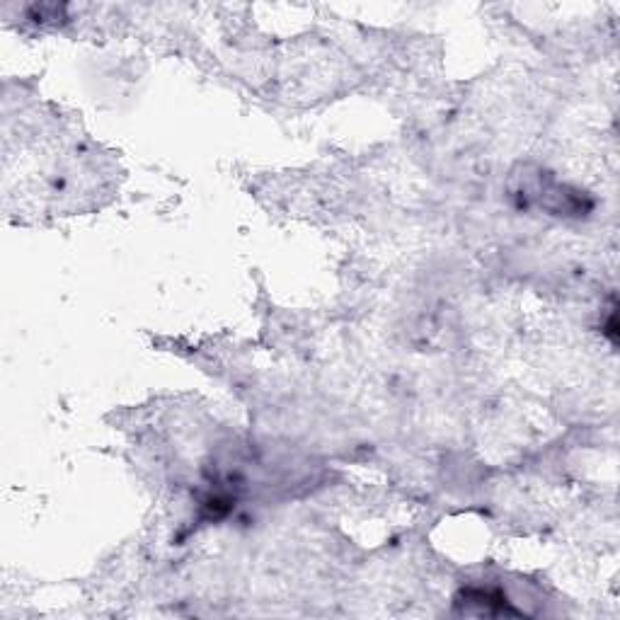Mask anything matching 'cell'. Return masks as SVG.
I'll return each mask as SVG.
<instances>
[{
  "label": "cell",
  "instance_id": "1",
  "mask_svg": "<svg viewBox=\"0 0 620 620\" xmlns=\"http://www.w3.org/2000/svg\"><path fill=\"white\" fill-rule=\"evenodd\" d=\"M463 613H478V616H521V611L509 604L507 596L497 589H468L456 601Z\"/></svg>",
  "mask_w": 620,
  "mask_h": 620
}]
</instances>
